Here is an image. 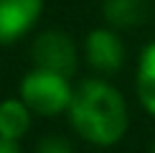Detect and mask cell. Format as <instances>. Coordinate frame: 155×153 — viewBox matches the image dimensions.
Masks as SVG:
<instances>
[{
  "label": "cell",
  "mask_w": 155,
  "mask_h": 153,
  "mask_svg": "<svg viewBox=\"0 0 155 153\" xmlns=\"http://www.w3.org/2000/svg\"><path fill=\"white\" fill-rule=\"evenodd\" d=\"M66 115L76 135L97 148L117 145L130 127L125 97L104 79H84L79 87H74Z\"/></svg>",
  "instance_id": "obj_1"
},
{
  "label": "cell",
  "mask_w": 155,
  "mask_h": 153,
  "mask_svg": "<svg viewBox=\"0 0 155 153\" xmlns=\"http://www.w3.org/2000/svg\"><path fill=\"white\" fill-rule=\"evenodd\" d=\"M71 94L74 87L69 84V76L38 66L31 69L18 87V97L28 105L33 115H41V117H54V115L66 112Z\"/></svg>",
  "instance_id": "obj_2"
},
{
  "label": "cell",
  "mask_w": 155,
  "mask_h": 153,
  "mask_svg": "<svg viewBox=\"0 0 155 153\" xmlns=\"http://www.w3.org/2000/svg\"><path fill=\"white\" fill-rule=\"evenodd\" d=\"M31 59L38 69L71 76L79 64V49H76L74 38L64 31H43L36 36L33 46H31Z\"/></svg>",
  "instance_id": "obj_3"
},
{
  "label": "cell",
  "mask_w": 155,
  "mask_h": 153,
  "mask_svg": "<svg viewBox=\"0 0 155 153\" xmlns=\"http://www.w3.org/2000/svg\"><path fill=\"white\" fill-rule=\"evenodd\" d=\"M84 56H87V64L94 72L117 74L125 66L127 49L117 31L109 28V25H102V28H94L87 33V38H84Z\"/></svg>",
  "instance_id": "obj_4"
},
{
  "label": "cell",
  "mask_w": 155,
  "mask_h": 153,
  "mask_svg": "<svg viewBox=\"0 0 155 153\" xmlns=\"http://www.w3.org/2000/svg\"><path fill=\"white\" fill-rule=\"evenodd\" d=\"M43 0H0V46H13L36 28Z\"/></svg>",
  "instance_id": "obj_5"
},
{
  "label": "cell",
  "mask_w": 155,
  "mask_h": 153,
  "mask_svg": "<svg viewBox=\"0 0 155 153\" xmlns=\"http://www.w3.org/2000/svg\"><path fill=\"white\" fill-rule=\"evenodd\" d=\"M150 5L147 0H104L102 3V18L114 31H132L147 21Z\"/></svg>",
  "instance_id": "obj_6"
},
{
  "label": "cell",
  "mask_w": 155,
  "mask_h": 153,
  "mask_svg": "<svg viewBox=\"0 0 155 153\" xmlns=\"http://www.w3.org/2000/svg\"><path fill=\"white\" fill-rule=\"evenodd\" d=\"M31 120H33V112L21 97L0 100V138L21 143L31 130Z\"/></svg>",
  "instance_id": "obj_7"
},
{
  "label": "cell",
  "mask_w": 155,
  "mask_h": 153,
  "mask_svg": "<svg viewBox=\"0 0 155 153\" xmlns=\"http://www.w3.org/2000/svg\"><path fill=\"white\" fill-rule=\"evenodd\" d=\"M135 92L145 112L155 117V41L147 43L140 54L137 72H135Z\"/></svg>",
  "instance_id": "obj_8"
},
{
  "label": "cell",
  "mask_w": 155,
  "mask_h": 153,
  "mask_svg": "<svg viewBox=\"0 0 155 153\" xmlns=\"http://www.w3.org/2000/svg\"><path fill=\"white\" fill-rule=\"evenodd\" d=\"M36 153H74L71 143L61 135H48V138H41L38 140V148Z\"/></svg>",
  "instance_id": "obj_9"
},
{
  "label": "cell",
  "mask_w": 155,
  "mask_h": 153,
  "mask_svg": "<svg viewBox=\"0 0 155 153\" xmlns=\"http://www.w3.org/2000/svg\"><path fill=\"white\" fill-rule=\"evenodd\" d=\"M0 153H23V151H21V143L18 140L0 138Z\"/></svg>",
  "instance_id": "obj_10"
},
{
  "label": "cell",
  "mask_w": 155,
  "mask_h": 153,
  "mask_svg": "<svg viewBox=\"0 0 155 153\" xmlns=\"http://www.w3.org/2000/svg\"><path fill=\"white\" fill-rule=\"evenodd\" d=\"M150 153H155V143H153V148H150Z\"/></svg>",
  "instance_id": "obj_11"
}]
</instances>
